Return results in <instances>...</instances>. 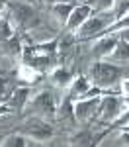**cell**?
<instances>
[{
	"label": "cell",
	"instance_id": "cell-23",
	"mask_svg": "<svg viewBox=\"0 0 129 147\" xmlns=\"http://www.w3.org/2000/svg\"><path fill=\"white\" fill-rule=\"evenodd\" d=\"M12 108L8 106V104H0V116H6V114H10Z\"/></svg>",
	"mask_w": 129,
	"mask_h": 147
},
{
	"label": "cell",
	"instance_id": "cell-2",
	"mask_svg": "<svg viewBox=\"0 0 129 147\" xmlns=\"http://www.w3.org/2000/svg\"><path fill=\"white\" fill-rule=\"evenodd\" d=\"M114 22H116V18H114L112 10L92 14V16H90V18L82 24L76 32H74L76 41H90V39H96V37L104 35L106 28H108V26H112Z\"/></svg>",
	"mask_w": 129,
	"mask_h": 147
},
{
	"label": "cell",
	"instance_id": "cell-6",
	"mask_svg": "<svg viewBox=\"0 0 129 147\" xmlns=\"http://www.w3.org/2000/svg\"><path fill=\"white\" fill-rule=\"evenodd\" d=\"M20 131L25 134L27 137H31L33 141H47V139L53 137V125L49 124L47 120H43V118L33 116L31 120H27V122L22 125Z\"/></svg>",
	"mask_w": 129,
	"mask_h": 147
},
{
	"label": "cell",
	"instance_id": "cell-11",
	"mask_svg": "<svg viewBox=\"0 0 129 147\" xmlns=\"http://www.w3.org/2000/svg\"><path fill=\"white\" fill-rule=\"evenodd\" d=\"M29 96H31V88L29 86H18V88H14L10 94V98H8V106H10L12 110H18V112H23V108H25V104L29 100Z\"/></svg>",
	"mask_w": 129,
	"mask_h": 147
},
{
	"label": "cell",
	"instance_id": "cell-19",
	"mask_svg": "<svg viewBox=\"0 0 129 147\" xmlns=\"http://www.w3.org/2000/svg\"><path fill=\"white\" fill-rule=\"evenodd\" d=\"M12 90H14V86H12L10 79H4V77H0V104H6L8 98H10Z\"/></svg>",
	"mask_w": 129,
	"mask_h": 147
},
{
	"label": "cell",
	"instance_id": "cell-3",
	"mask_svg": "<svg viewBox=\"0 0 129 147\" xmlns=\"http://www.w3.org/2000/svg\"><path fill=\"white\" fill-rule=\"evenodd\" d=\"M57 100H55V94L49 90H41L37 92L35 96H29V100L25 104V108H23V112H29L37 116V118H43V120H53L55 116H57Z\"/></svg>",
	"mask_w": 129,
	"mask_h": 147
},
{
	"label": "cell",
	"instance_id": "cell-8",
	"mask_svg": "<svg viewBox=\"0 0 129 147\" xmlns=\"http://www.w3.org/2000/svg\"><path fill=\"white\" fill-rule=\"evenodd\" d=\"M94 14L92 10V4L90 2H82V4H76L74 8H72V12H70L69 20H67V24H65V28H67V32H76L78 28H80L82 24L86 22L90 16Z\"/></svg>",
	"mask_w": 129,
	"mask_h": 147
},
{
	"label": "cell",
	"instance_id": "cell-9",
	"mask_svg": "<svg viewBox=\"0 0 129 147\" xmlns=\"http://www.w3.org/2000/svg\"><path fill=\"white\" fill-rule=\"evenodd\" d=\"M117 41H119V35L117 34H104V35H100V37H96V41H94V45H92V55L108 57L114 51Z\"/></svg>",
	"mask_w": 129,
	"mask_h": 147
},
{
	"label": "cell",
	"instance_id": "cell-21",
	"mask_svg": "<svg viewBox=\"0 0 129 147\" xmlns=\"http://www.w3.org/2000/svg\"><path fill=\"white\" fill-rule=\"evenodd\" d=\"M117 94L121 96H129V77H123L117 82Z\"/></svg>",
	"mask_w": 129,
	"mask_h": 147
},
{
	"label": "cell",
	"instance_id": "cell-26",
	"mask_svg": "<svg viewBox=\"0 0 129 147\" xmlns=\"http://www.w3.org/2000/svg\"><path fill=\"white\" fill-rule=\"evenodd\" d=\"M119 129H125V131H129V124H127V125H123V127H119Z\"/></svg>",
	"mask_w": 129,
	"mask_h": 147
},
{
	"label": "cell",
	"instance_id": "cell-24",
	"mask_svg": "<svg viewBox=\"0 0 129 147\" xmlns=\"http://www.w3.org/2000/svg\"><path fill=\"white\" fill-rule=\"evenodd\" d=\"M117 35H119L121 39H125V41L129 43V28H127V30H121V32H117Z\"/></svg>",
	"mask_w": 129,
	"mask_h": 147
},
{
	"label": "cell",
	"instance_id": "cell-12",
	"mask_svg": "<svg viewBox=\"0 0 129 147\" xmlns=\"http://www.w3.org/2000/svg\"><path fill=\"white\" fill-rule=\"evenodd\" d=\"M92 88V82H90V79L88 77H76V79H72V82L69 84V96L67 98H70V100H80V98H84V94Z\"/></svg>",
	"mask_w": 129,
	"mask_h": 147
},
{
	"label": "cell",
	"instance_id": "cell-10",
	"mask_svg": "<svg viewBox=\"0 0 129 147\" xmlns=\"http://www.w3.org/2000/svg\"><path fill=\"white\" fill-rule=\"evenodd\" d=\"M41 77H43V71L31 67V65H27V63H22V65L18 67V73H16V80L22 82V84H25V86H31L35 82H39Z\"/></svg>",
	"mask_w": 129,
	"mask_h": 147
},
{
	"label": "cell",
	"instance_id": "cell-7",
	"mask_svg": "<svg viewBox=\"0 0 129 147\" xmlns=\"http://www.w3.org/2000/svg\"><path fill=\"white\" fill-rule=\"evenodd\" d=\"M100 104V96H90V98H80L74 100L72 104V112H74V120L76 122H92L96 118V110Z\"/></svg>",
	"mask_w": 129,
	"mask_h": 147
},
{
	"label": "cell",
	"instance_id": "cell-16",
	"mask_svg": "<svg viewBox=\"0 0 129 147\" xmlns=\"http://www.w3.org/2000/svg\"><path fill=\"white\" fill-rule=\"evenodd\" d=\"M70 147H88L94 145V134L92 129H80V131H74L67 141Z\"/></svg>",
	"mask_w": 129,
	"mask_h": 147
},
{
	"label": "cell",
	"instance_id": "cell-5",
	"mask_svg": "<svg viewBox=\"0 0 129 147\" xmlns=\"http://www.w3.org/2000/svg\"><path fill=\"white\" fill-rule=\"evenodd\" d=\"M8 10H10V16L14 24H16V28L23 32V34H29L31 30L35 28H39L41 26V20H39V16H37V12L31 8V6H27V4H23V2H18V4H8Z\"/></svg>",
	"mask_w": 129,
	"mask_h": 147
},
{
	"label": "cell",
	"instance_id": "cell-25",
	"mask_svg": "<svg viewBox=\"0 0 129 147\" xmlns=\"http://www.w3.org/2000/svg\"><path fill=\"white\" fill-rule=\"evenodd\" d=\"M45 4H55V2H61V0H43Z\"/></svg>",
	"mask_w": 129,
	"mask_h": 147
},
{
	"label": "cell",
	"instance_id": "cell-20",
	"mask_svg": "<svg viewBox=\"0 0 129 147\" xmlns=\"http://www.w3.org/2000/svg\"><path fill=\"white\" fill-rule=\"evenodd\" d=\"M114 4H116V0H96L92 4V10L94 14H98V12H108L114 8Z\"/></svg>",
	"mask_w": 129,
	"mask_h": 147
},
{
	"label": "cell",
	"instance_id": "cell-13",
	"mask_svg": "<svg viewBox=\"0 0 129 147\" xmlns=\"http://www.w3.org/2000/svg\"><path fill=\"white\" fill-rule=\"evenodd\" d=\"M16 32H18V28H14V20L10 16V10L6 8L2 12V16H0V43H4L10 37H14Z\"/></svg>",
	"mask_w": 129,
	"mask_h": 147
},
{
	"label": "cell",
	"instance_id": "cell-27",
	"mask_svg": "<svg viewBox=\"0 0 129 147\" xmlns=\"http://www.w3.org/2000/svg\"><path fill=\"white\" fill-rule=\"evenodd\" d=\"M0 143H2V136H0Z\"/></svg>",
	"mask_w": 129,
	"mask_h": 147
},
{
	"label": "cell",
	"instance_id": "cell-4",
	"mask_svg": "<svg viewBox=\"0 0 129 147\" xmlns=\"http://www.w3.org/2000/svg\"><path fill=\"white\" fill-rule=\"evenodd\" d=\"M123 96H117L114 92H106L100 96V104H98V110H96V124L98 125H110L116 120L119 114L123 112Z\"/></svg>",
	"mask_w": 129,
	"mask_h": 147
},
{
	"label": "cell",
	"instance_id": "cell-1",
	"mask_svg": "<svg viewBox=\"0 0 129 147\" xmlns=\"http://www.w3.org/2000/svg\"><path fill=\"white\" fill-rule=\"evenodd\" d=\"M123 75V69L119 67L117 63H110V61H100L94 63L90 69V82L92 86H98L102 90H112L116 86L119 79Z\"/></svg>",
	"mask_w": 129,
	"mask_h": 147
},
{
	"label": "cell",
	"instance_id": "cell-18",
	"mask_svg": "<svg viewBox=\"0 0 129 147\" xmlns=\"http://www.w3.org/2000/svg\"><path fill=\"white\" fill-rule=\"evenodd\" d=\"M51 80H53L57 86L65 88V86H69L70 82H72V73L65 67H57V69L51 71Z\"/></svg>",
	"mask_w": 129,
	"mask_h": 147
},
{
	"label": "cell",
	"instance_id": "cell-17",
	"mask_svg": "<svg viewBox=\"0 0 129 147\" xmlns=\"http://www.w3.org/2000/svg\"><path fill=\"white\" fill-rule=\"evenodd\" d=\"M108 61L110 63H125V61H129V43L125 39L119 37V41L116 43L114 51L108 55Z\"/></svg>",
	"mask_w": 129,
	"mask_h": 147
},
{
	"label": "cell",
	"instance_id": "cell-14",
	"mask_svg": "<svg viewBox=\"0 0 129 147\" xmlns=\"http://www.w3.org/2000/svg\"><path fill=\"white\" fill-rule=\"evenodd\" d=\"M29 145H37L35 141H31V137H27L22 131H16L10 136H2V143L0 147H29Z\"/></svg>",
	"mask_w": 129,
	"mask_h": 147
},
{
	"label": "cell",
	"instance_id": "cell-22",
	"mask_svg": "<svg viewBox=\"0 0 129 147\" xmlns=\"http://www.w3.org/2000/svg\"><path fill=\"white\" fill-rule=\"evenodd\" d=\"M119 143H121V145H129V131L119 129Z\"/></svg>",
	"mask_w": 129,
	"mask_h": 147
},
{
	"label": "cell",
	"instance_id": "cell-15",
	"mask_svg": "<svg viewBox=\"0 0 129 147\" xmlns=\"http://www.w3.org/2000/svg\"><path fill=\"white\" fill-rule=\"evenodd\" d=\"M74 6H76V4H74L72 0H69V2H55V4H51V14L57 18L59 24H63V26H65Z\"/></svg>",
	"mask_w": 129,
	"mask_h": 147
}]
</instances>
